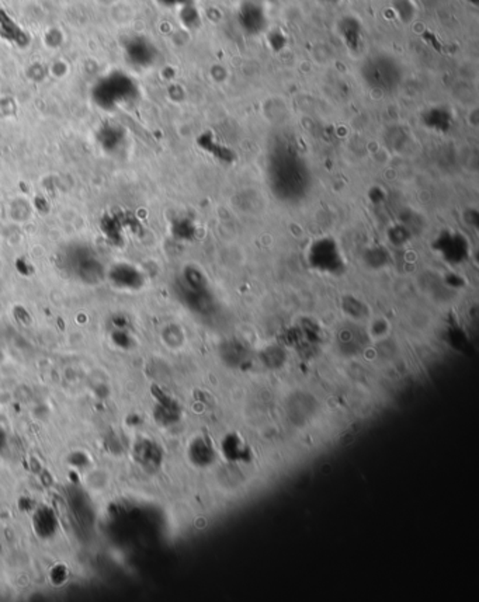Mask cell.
<instances>
[{
  "instance_id": "30bf717a",
  "label": "cell",
  "mask_w": 479,
  "mask_h": 602,
  "mask_svg": "<svg viewBox=\"0 0 479 602\" xmlns=\"http://www.w3.org/2000/svg\"><path fill=\"white\" fill-rule=\"evenodd\" d=\"M161 2L166 6H187L190 3H193V0H161Z\"/></svg>"
},
{
  "instance_id": "7a4b0ae2",
  "label": "cell",
  "mask_w": 479,
  "mask_h": 602,
  "mask_svg": "<svg viewBox=\"0 0 479 602\" xmlns=\"http://www.w3.org/2000/svg\"><path fill=\"white\" fill-rule=\"evenodd\" d=\"M308 260L320 273L338 274L344 267V258L334 239H319L309 246Z\"/></svg>"
},
{
  "instance_id": "8fae6325",
  "label": "cell",
  "mask_w": 479,
  "mask_h": 602,
  "mask_svg": "<svg viewBox=\"0 0 479 602\" xmlns=\"http://www.w3.org/2000/svg\"><path fill=\"white\" fill-rule=\"evenodd\" d=\"M468 3H471V5H474V6H478L479 5V0H467Z\"/></svg>"
},
{
  "instance_id": "52a82bcc",
  "label": "cell",
  "mask_w": 479,
  "mask_h": 602,
  "mask_svg": "<svg viewBox=\"0 0 479 602\" xmlns=\"http://www.w3.org/2000/svg\"><path fill=\"white\" fill-rule=\"evenodd\" d=\"M393 9L404 24H409L416 14L413 0H393Z\"/></svg>"
},
{
  "instance_id": "277c9868",
  "label": "cell",
  "mask_w": 479,
  "mask_h": 602,
  "mask_svg": "<svg viewBox=\"0 0 479 602\" xmlns=\"http://www.w3.org/2000/svg\"><path fill=\"white\" fill-rule=\"evenodd\" d=\"M338 33L350 51H357L363 43V24L354 16H344L338 23Z\"/></svg>"
},
{
  "instance_id": "ba28073f",
  "label": "cell",
  "mask_w": 479,
  "mask_h": 602,
  "mask_svg": "<svg viewBox=\"0 0 479 602\" xmlns=\"http://www.w3.org/2000/svg\"><path fill=\"white\" fill-rule=\"evenodd\" d=\"M182 20H183L185 25L189 27V28H197V27H200V24H201V17H200L198 10L196 9V6H194L193 3H190V5H187V6L183 8V12H182Z\"/></svg>"
},
{
  "instance_id": "5b68a950",
  "label": "cell",
  "mask_w": 479,
  "mask_h": 602,
  "mask_svg": "<svg viewBox=\"0 0 479 602\" xmlns=\"http://www.w3.org/2000/svg\"><path fill=\"white\" fill-rule=\"evenodd\" d=\"M453 243L454 245H448L444 236H441L436 242V249L441 253L444 260H447L448 263H457L458 264L467 258V254H469V245H468V240L461 233H457V232H456V237H454Z\"/></svg>"
},
{
  "instance_id": "3957f363",
  "label": "cell",
  "mask_w": 479,
  "mask_h": 602,
  "mask_svg": "<svg viewBox=\"0 0 479 602\" xmlns=\"http://www.w3.org/2000/svg\"><path fill=\"white\" fill-rule=\"evenodd\" d=\"M237 24L242 32L250 37L266 33L268 17L264 8L256 2H244L237 10Z\"/></svg>"
},
{
  "instance_id": "8992f818",
  "label": "cell",
  "mask_w": 479,
  "mask_h": 602,
  "mask_svg": "<svg viewBox=\"0 0 479 602\" xmlns=\"http://www.w3.org/2000/svg\"><path fill=\"white\" fill-rule=\"evenodd\" d=\"M422 119L425 127L437 132H447L453 125V115L447 107H432L423 114Z\"/></svg>"
},
{
  "instance_id": "6da1fadb",
  "label": "cell",
  "mask_w": 479,
  "mask_h": 602,
  "mask_svg": "<svg viewBox=\"0 0 479 602\" xmlns=\"http://www.w3.org/2000/svg\"><path fill=\"white\" fill-rule=\"evenodd\" d=\"M362 75L366 83L378 90H393L401 80V67L393 56L386 53H375L369 56L363 67Z\"/></svg>"
},
{
  "instance_id": "9c48e42d",
  "label": "cell",
  "mask_w": 479,
  "mask_h": 602,
  "mask_svg": "<svg viewBox=\"0 0 479 602\" xmlns=\"http://www.w3.org/2000/svg\"><path fill=\"white\" fill-rule=\"evenodd\" d=\"M237 440H239V438H235L233 435H231V437H229V438H228V440L225 441V445H229V448H231V449H232V445H233V448L236 449V448H237V446H236V442H237ZM225 448H228V446H225ZM244 449H245V446H241V450H233V454H231V453H232V450H228V453H226V455H228V457H229L231 459H232V458H237V457H241V458H242V457H244V453H245V450H244Z\"/></svg>"
}]
</instances>
